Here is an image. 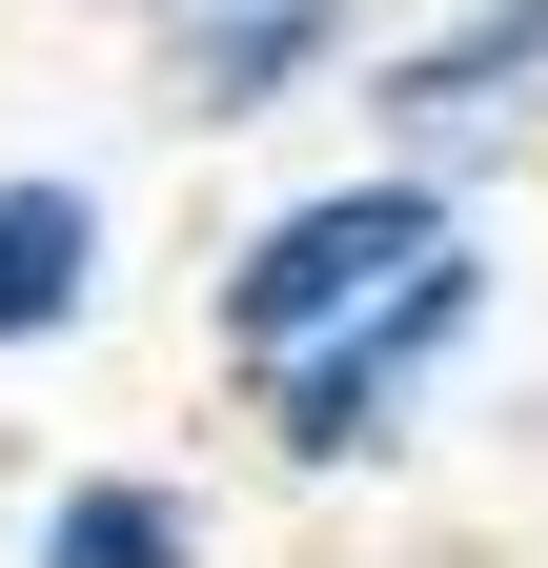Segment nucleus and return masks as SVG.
I'll use <instances>...</instances> for the list:
<instances>
[{
  "label": "nucleus",
  "instance_id": "f257e3e1",
  "mask_svg": "<svg viewBox=\"0 0 548 568\" xmlns=\"http://www.w3.org/2000/svg\"><path fill=\"white\" fill-rule=\"evenodd\" d=\"M488 203L427 183V163H386V142H346V163H305V183H264L224 244H203V345H224V386L244 366H305L325 325H366L386 284H427Z\"/></svg>",
  "mask_w": 548,
  "mask_h": 568
},
{
  "label": "nucleus",
  "instance_id": "f03ea898",
  "mask_svg": "<svg viewBox=\"0 0 548 568\" xmlns=\"http://www.w3.org/2000/svg\"><path fill=\"white\" fill-rule=\"evenodd\" d=\"M488 325H508V264H488V224H467L427 284H386V305L325 325L305 366H244L224 406L264 426V467H285V487H366V467L427 447V406L467 386V345H488Z\"/></svg>",
  "mask_w": 548,
  "mask_h": 568
},
{
  "label": "nucleus",
  "instance_id": "7ed1b4c3",
  "mask_svg": "<svg viewBox=\"0 0 548 568\" xmlns=\"http://www.w3.org/2000/svg\"><path fill=\"white\" fill-rule=\"evenodd\" d=\"M366 142L386 163H427L488 203L508 163H548V0H386V41H366Z\"/></svg>",
  "mask_w": 548,
  "mask_h": 568
},
{
  "label": "nucleus",
  "instance_id": "20e7f679",
  "mask_svg": "<svg viewBox=\"0 0 548 568\" xmlns=\"http://www.w3.org/2000/svg\"><path fill=\"white\" fill-rule=\"evenodd\" d=\"M366 41H386V0H143V61H163V122L183 142H244V122L346 102Z\"/></svg>",
  "mask_w": 548,
  "mask_h": 568
},
{
  "label": "nucleus",
  "instance_id": "39448f33",
  "mask_svg": "<svg viewBox=\"0 0 548 568\" xmlns=\"http://www.w3.org/2000/svg\"><path fill=\"white\" fill-rule=\"evenodd\" d=\"M122 284V203L82 163H0V366H41V345H82Z\"/></svg>",
  "mask_w": 548,
  "mask_h": 568
},
{
  "label": "nucleus",
  "instance_id": "423d86ee",
  "mask_svg": "<svg viewBox=\"0 0 548 568\" xmlns=\"http://www.w3.org/2000/svg\"><path fill=\"white\" fill-rule=\"evenodd\" d=\"M21 568H203V487L183 467H61L21 508Z\"/></svg>",
  "mask_w": 548,
  "mask_h": 568
},
{
  "label": "nucleus",
  "instance_id": "0eeeda50",
  "mask_svg": "<svg viewBox=\"0 0 548 568\" xmlns=\"http://www.w3.org/2000/svg\"><path fill=\"white\" fill-rule=\"evenodd\" d=\"M82 21H143V0H82Z\"/></svg>",
  "mask_w": 548,
  "mask_h": 568
}]
</instances>
